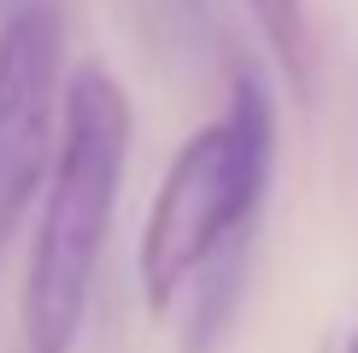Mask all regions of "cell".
Segmentation results:
<instances>
[{"label": "cell", "mask_w": 358, "mask_h": 353, "mask_svg": "<svg viewBox=\"0 0 358 353\" xmlns=\"http://www.w3.org/2000/svg\"><path fill=\"white\" fill-rule=\"evenodd\" d=\"M347 353H358V330H352V335H347Z\"/></svg>", "instance_id": "obj_5"}, {"label": "cell", "mask_w": 358, "mask_h": 353, "mask_svg": "<svg viewBox=\"0 0 358 353\" xmlns=\"http://www.w3.org/2000/svg\"><path fill=\"white\" fill-rule=\"evenodd\" d=\"M65 100V24L48 0H29L0 24V247L41 195Z\"/></svg>", "instance_id": "obj_3"}, {"label": "cell", "mask_w": 358, "mask_h": 353, "mask_svg": "<svg viewBox=\"0 0 358 353\" xmlns=\"http://www.w3.org/2000/svg\"><path fill=\"white\" fill-rule=\"evenodd\" d=\"M252 24H259L264 48L276 53L282 77L294 83V95L311 100L317 88V48H311V18H306V0H247Z\"/></svg>", "instance_id": "obj_4"}, {"label": "cell", "mask_w": 358, "mask_h": 353, "mask_svg": "<svg viewBox=\"0 0 358 353\" xmlns=\"http://www.w3.org/2000/svg\"><path fill=\"white\" fill-rule=\"evenodd\" d=\"M276 165V100L259 71H235L229 106L200 124L165 165L141 224L136 277L147 312H171L176 294L252 224Z\"/></svg>", "instance_id": "obj_2"}, {"label": "cell", "mask_w": 358, "mask_h": 353, "mask_svg": "<svg viewBox=\"0 0 358 353\" xmlns=\"http://www.w3.org/2000/svg\"><path fill=\"white\" fill-rule=\"evenodd\" d=\"M129 136H136V112L124 83L106 65H83L59 100V141L18 289V330L29 353H77L129 165Z\"/></svg>", "instance_id": "obj_1"}]
</instances>
